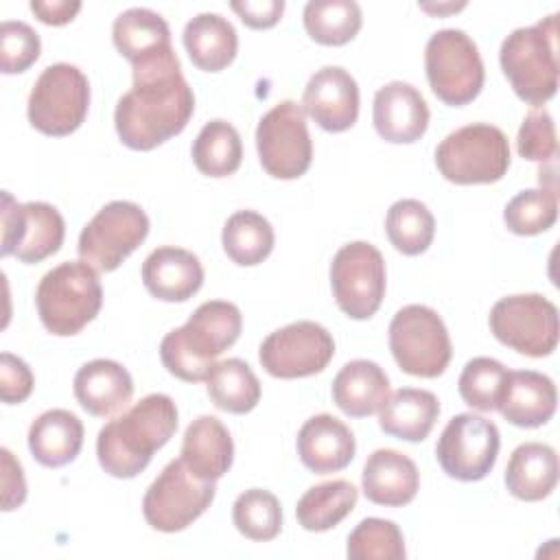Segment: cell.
Returning a JSON list of instances; mask_svg holds the SVG:
<instances>
[{
	"instance_id": "ac0fdd59",
	"label": "cell",
	"mask_w": 560,
	"mask_h": 560,
	"mask_svg": "<svg viewBox=\"0 0 560 560\" xmlns=\"http://www.w3.org/2000/svg\"><path fill=\"white\" fill-rule=\"evenodd\" d=\"M302 109L330 133L350 129L359 116V85L354 77L341 66L319 68L304 88Z\"/></svg>"
},
{
	"instance_id": "44dd1931",
	"label": "cell",
	"mask_w": 560,
	"mask_h": 560,
	"mask_svg": "<svg viewBox=\"0 0 560 560\" xmlns=\"http://www.w3.org/2000/svg\"><path fill=\"white\" fill-rule=\"evenodd\" d=\"M354 435L346 422L330 413L308 418L298 431L300 462L315 475L343 470L354 457Z\"/></svg>"
},
{
	"instance_id": "484cf974",
	"label": "cell",
	"mask_w": 560,
	"mask_h": 560,
	"mask_svg": "<svg viewBox=\"0 0 560 560\" xmlns=\"http://www.w3.org/2000/svg\"><path fill=\"white\" fill-rule=\"evenodd\" d=\"M389 398L385 370L368 359L348 361L332 378V400L350 418L376 413Z\"/></svg>"
},
{
	"instance_id": "30bf717a",
	"label": "cell",
	"mask_w": 560,
	"mask_h": 560,
	"mask_svg": "<svg viewBox=\"0 0 560 560\" xmlns=\"http://www.w3.org/2000/svg\"><path fill=\"white\" fill-rule=\"evenodd\" d=\"M214 492V481L199 479L182 459H171L144 492V521L158 532H182L210 508Z\"/></svg>"
},
{
	"instance_id": "603a6c76",
	"label": "cell",
	"mask_w": 560,
	"mask_h": 560,
	"mask_svg": "<svg viewBox=\"0 0 560 560\" xmlns=\"http://www.w3.org/2000/svg\"><path fill=\"white\" fill-rule=\"evenodd\" d=\"M133 396L131 374L112 359H94L83 363L74 374V398L96 418L122 411Z\"/></svg>"
},
{
	"instance_id": "9a60e30c",
	"label": "cell",
	"mask_w": 560,
	"mask_h": 560,
	"mask_svg": "<svg viewBox=\"0 0 560 560\" xmlns=\"http://www.w3.org/2000/svg\"><path fill=\"white\" fill-rule=\"evenodd\" d=\"M501 435L494 422L477 413L453 416L435 444L442 470L457 481H479L497 464Z\"/></svg>"
},
{
	"instance_id": "4316f807",
	"label": "cell",
	"mask_w": 560,
	"mask_h": 560,
	"mask_svg": "<svg viewBox=\"0 0 560 560\" xmlns=\"http://www.w3.org/2000/svg\"><path fill=\"white\" fill-rule=\"evenodd\" d=\"M112 39L118 52L129 59L131 66L151 61L173 50L166 20L144 7H131L122 11L114 20Z\"/></svg>"
},
{
	"instance_id": "7bdbcfd3",
	"label": "cell",
	"mask_w": 560,
	"mask_h": 560,
	"mask_svg": "<svg viewBox=\"0 0 560 560\" xmlns=\"http://www.w3.org/2000/svg\"><path fill=\"white\" fill-rule=\"evenodd\" d=\"M516 151L521 158L532 162H551L556 158V125L545 107H534L523 118L516 136Z\"/></svg>"
},
{
	"instance_id": "b9f144b4",
	"label": "cell",
	"mask_w": 560,
	"mask_h": 560,
	"mask_svg": "<svg viewBox=\"0 0 560 560\" xmlns=\"http://www.w3.org/2000/svg\"><path fill=\"white\" fill-rule=\"evenodd\" d=\"M42 50L39 35L33 26L20 20H4L0 24V68L4 74L28 70Z\"/></svg>"
},
{
	"instance_id": "1f68e13d",
	"label": "cell",
	"mask_w": 560,
	"mask_h": 560,
	"mask_svg": "<svg viewBox=\"0 0 560 560\" xmlns=\"http://www.w3.org/2000/svg\"><path fill=\"white\" fill-rule=\"evenodd\" d=\"M359 492L346 479H332L308 488L295 508L298 523L306 532H326L337 527L357 505Z\"/></svg>"
},
{
	"instance_id": "2e32d148",
	"label": "cell",
	"mask_w": 560,
	"mask_h": 560,
	"mask_svg": "<svg viewBox=\"0 0 560 560\" xmlns=\"http://www.w3.org/2000/svg\"><path fill=\"white\" fill-rule=\"evenodd\" d=\"M66 223L59 210L46 201L18 203L9 190L2 192V256H15L33 265L59 252Z\"/></svg>"
},
{
	"instance_id": "d6a6232c",
	"label": "cell",
	"mask_w": 560,
	"mask_h": 560,
	"mask_svg": "<svg viewBox=\"0 0 560 560\" xmlns=\"http://www.w3.org/2000/svg\"><path fill=\"white\" fill-rule=\"evenodd\" d=\"M273 228L271 223L254 210H238L228 217L221 243L228 258L241 267H254L262 262L273 249Z\"/></svg>"
},
{
	"instance_id": "e0dca14e",
	"label": "cell",
	"mask_w": 560,
	"mask_h": 560,
	"mask_svg": "<svg viewBox=\"0 0 560 560\" xmlns=\"http://www.w3.org/2000/svg\"><path fill=\"white\" fill-rule=\"evenodd\" d=\"M335 354L332 335L317 322H293L269 332L258 361L276 378H304L322 372Z\"/></svg>"
},
{
	"instance_id": "d590c367",
	"label": "cell",
	"mask_w": 560,
	"mask_h": 560,
	"mask_svg": "<svg viewBox=\"0 0 560 560\" xmlns=\"http://www.w3.org/2000/svg\"><path fill=\"white\" fill-rule=\"evenodd\" d=\"M304 28L317 44L343 46L361 28L363 15L354 0H311L302 13Z\"/></svg>"
},
{
	"instance_id": "ba28073f",
	"label": "cell",
	"mask_w": 560,
	"mask_h": 560,
	"mask_svg": "<svg viewBox=\"0 0 560 560\" xmlns=\"http://www.w3.org/2000/svg\"><path fill=\"white\" fill-rule=\"evenodd\" d=\"M389 350L398 368L411 376H440L453 354L442 317L424 304H407L389 322Z\"/></svg>"
},
{
	"instance_id": "8fae6325",
	"label": "cell",
	"mask_w": 560,
	"mask_h": 560,
	"mask_svg": "<svg viewBox=\"0 0 560 560\" xmlns=\"http://www.w3.org/2000/svg\"><path fill=\"white\" fill-rule=\"evenodd\" d=\"M149 234V217L133 201H109L79 234V256L96 271H114Z\"/></svg>"
},
{
	"instance_id": "ee69618b",
	"label": "cell",
	"mask_w": 560,
	"mask_h": 560,
	"mask_svg": "<svg viewBox=\"0 0 560 560\" xmlns=\"http://www.w3.org/2000/svg\"><path fill=\"white\" fill-rule=\"evenodd\" d=\"M35 378L31 368L15 354H0V398L7 405H20L33 392Z\"/></svg>"
},
{
	"instance_id": "836d02e7",
	"label": "cell",
	"mask_w": 560,
	"mask_h": 560,
	"mask_svg": "<svg viewBox=\"0 0 560 560\" xmlns=\"http://www.w3.org/2000/svg\"><path fill=\"white\" fill-rule=\"evenodd\" d=\"M243 142L234 125L214 118L201 127L192 142V162L208 177H228L238 171Z\"/></svg>"
},
{
	"instance_id": "d4e9b609",
	"label": "cell",
	"mask_w": 560,
	"mask_h": 560,
	"mask_svg": "<svg viewBox=\"0 0 560 560\" xmlns=\"http://www.w3.org/2000/svg\"><path fill=\"white\" fill-rule=\"evenodd\" d=\"M179 455L195 477L217 481L232 466L234 442L228 427L219 418L199 416L188 424Z\"/></svg>"
},
{
	"instance_id": "d6986e66",
	"label": "cell",
	"mask_w": 560,
	"mask_h": 560,
	"mask_svg": "<svg viewBox=\"0 0 560 560\" xmlns=\"http://www.w3.org/2000/svg\"><path fill=\"white\" fill-rule=\"evenodd\" d=\"M372 120L383 140L409 144L424 136L429 127V105L411 83L392 81L376 90Z\"/></svg>"
},
{
	"instance_id": "f6af8a7d",
	"label": "cell",
	"mask_w": 560,
	"mask_h": 560,
	"mask_svg": "<svg viewBox=\"0 0 560 560\" xmlns=\"http://www.w3.org/2000/svg\"><path fill=\"white\" fill-rule=\"evenodd\" d=\"M2 455V510L11 512L26 499V479L20 462L9 448H0Z\"/></svg>"
},
{
	"instance_id": "83f0119b",
	"label": "cell",
	"mask_w": 560,
	"mask_h": 560,
	"mask_svg": "<svg viewBox=\"0 0 560 560\" xmlns=\"http://www.w3.org/2000/svg\"><path fill=\"white\" fill-rule=\"evenodd\" d=\"M558 483V455L549 444L516 446L505 466V488L521 501H542Z\"/></svg>"
},
{
	"instance_id": "8d00e7d4",
	"label": "cell",
	"mask_w": 560,
	"mask_h": 560,
	"mask_svg": "<svg viewBox=\"0 0 560 560\" xmlns=\"http://www.w3.org/2000/svg\"><path fill=\"white\" fill-rule=\"evenodd\" d=\"M385 232L389 243L405 256H418L429 249L435 234V219L431 210L418 199H398L389 206L385 217Z\"/></svg>"
},
{
	"instance_id": "7402d4cb",
	"label": "cell",
	"mask_w": 560,
	"mask_h": 560,
	"mask_svg": "<svg viewBox=\"0 0 560 560\" xmlns=\"http://www.w3.org/2000/svg\"><path fill=\"white\" fill-rule=\"evenodd\" d=\"M142 282L162 302H186L201 289L203 267L192 252L164 245L144 258Z\"/></svg>"
},
{
	"instance_id": "5bb4252c",
	"label": "cell",
	"mask_w": 560,
	"mask_h": 560,
	"mask_svg": "<svg viewBox=\"0 0 560 560\" xmlns=\"http://www.w3.org/2000/svg\"><path fill=\"white\" fill-rule=\"evenodd\" d=\"M330 287L350 319H370L385 295L383 254L365 241L343 245L330 262Z\"/></svg>"
},
{
	"instance_id": "c3c4849f",
	"label": "cell",
	"mask_w": 560,
	"mask_h": 560,
	"mask_svg": "<svg viewBox=\"0 0 560 560\" xmlns=\"http://www.w3.org/2000/svg\"><path fill=\"white\" fill-rule=\"evenodd\" d=\"M462 7H464V2H462V4H448V7H429V4H422L424 11H438V13H440V11H446V9L457 11V9H462Z\"/></svg>"
},
{
	"instance_id": "5b68a950",
	"label": "cell",
	"mask_w": 560,
	"mask_h": 560,
	"mask_svg": "<svg viewBox=\"0 0 560 560\" xmlns=\"http://www.w3.org/2000/svg\"><path fill=\"white\" fill-rule=\"evenodd\" d=\"M37 315L44 328L57 337L83 330L101 311L103 287L96 269L83 260H68L50 271L35 291Z\"/></svg>"
},
{
	"instance_id": "8992f818",
	"label": "cell",
	"mask_w": 560,
	"mask_h": 560,
	"mask_svg": "<svg viewBox=\"0 0 560 560\" xmlns=\"http://www.w3.org/2000/svg\"><path fill=\"white\" fill-rule=\"evenodd\" d=\"M435 166L453 184H492L510 168L505 133L488 122H470L451 131L435 147Z\"/></svg>"
},
{
	"instance_id": "7dc6e473",
	"label": "cell",
	"mask_w": 560,
	"mask_h": 560,
	"mask_svg": "<svg viewBox=\"0 0 560 560\" xmlns=\"http://www.w3.org/2000/svg\"><path fill=\"white\" fill-rule=\"evenodd\" d=\"M31 11H33L44 24L61 26V24H68V22L81 11V2H68V0L44 2V0H33V2H31Z\"/></svg>"
},
{
	"instance_id": "ab89813d",
	"label": "cell",
	"mask_w": 560,
	"mask_h": 560,
	"mask_svg": "<svg viewBox=\"0 0 560 560\" xmlns=\"http://www.w3.org/2000/svg\"><path fill=\"white\" fill-rule=\"evenodd\" d=\"M346 556L350 560H402L405 538L400 527L387 518H363L346 542Z\"/></svg>"
},
{
	"instance_id": "f1b7e54d",
	"label": "cell",
	"mask_w": 560,
	"mask_h": 560,
	"mask_svg": "<svg viewBox=\"0 0 560 560\" xmlns=\"http://www.w3.org/2000/svg\"><path fill=\"white\" fill-rule=\"evenodd\" d=\"M440 416V400L429 389L400 387L378 409V427L392 438L422 442Z\"/></svg>"
},
{
	"instance_id": "f546056e",
	"label": "cell",
	"mask_w": 560,
	"mask_h": 560,
	"mask_svg": "<svg viewBox=\"0 0 560 560\" xmlns=\"http://www.w3.org/2000/svg\"><path fill=\"white\" fill-rule=\"evenodd\" d=\"M83 446V424L68 409H48L28 429V451L46 468L70 464Z\"/></svg>"
},
{
	"instance_id": "e575fe53",
	"label": "cell",
	"mask_w": 560,
	"mask_h": 560,
	"mask_svg": "<svg viewBox=\"0 0 560 560\" xmlns=\"http://www.w3.org/2000/svg\"><path fill=\"white\" fill-rule=\"evenodd\" d=\"M208 396L221 411L247 413L260 400V381L243 359H225L214 363L206 378Z\"/></svg>"
},
{
	"instance_id": "52a82bcc",
	"label": "cell",
	"mask_w": 560,
	"mask_h": 560,
	"mask_svg": "<svg viewBox=\"0 0 560 560\" xmlns=\"http://www.w3.org/2000/svg\"><path fill=\"white\" fill-rule=\"evenodd\" d=\"M424 70L433 94L453 107L477 98L486 79L477 44L459 28H442L429 37Z\"/></svg>"
},
{
	"instance_id": "7a4b0ae2",
	"label": "cell",
	"mask_w": 560,
	"mask_h": 560,
	"mask_svg": "<svg viewBox=\"0 0 560 560\" xmlns=\"http://www.w3.org/2000/svg\"><path fill=\"white\" fill-rule=\"evenodd\" d=\"M177 429V407L166 394H149L109 420L96 438L101 468L118 479L140 475Z\"/></svg>"
},
{
	"instance_id": "6da1fadb",
	"label": "cell",
	"mask_w": 560,
	"mask_h": 560,
	"mask_svg": "<svg viewBox=\"0 0 560 560\" xmlns=\"http://www.w3.org/2000/svg\"><path fill=\"white\" fill-rule=\"evenodd\" d=\"M195 112V94L186 83L175 50L133 66V85L114 109L120 142L133 151H151L184 131Z\"/></svg>"
},
{
	"instance_id": "ffe728a7",
	"label": "cell",
	"mask_w": 560,
	"mask_h": 560,
	"mask_svg": "<svg viewBox=\"0 0 560 560\" xmlns=\"http://www.w3.org/2000/svg\"><path fill=\"white\" fill-rule=\"evenodd\" d=\"M558 392L547 374L534 370H508L497 409L514 427L536 429L551 420Z\"/></svg>"
},
{
	"instance_id": "60d3db41",
	"label": "cell",
	"mask_w": 560,
	"mask_h": 560,
	"mask_svg": "<svg viewBox=\"0 0 560 560\" xmlns=\"http://www.w3.org/2000/svg\"><path fill=\"white\" fill-rule=\"evenodd\" d=\"M505 365L490 357L470 359L457 381V389L462 400L479 411L497 409V400L505 381Z\"/></svg>"
},
{
	"instance_id": "7c38bea8",
	"label": "cell",
	"mask_w": 560,
	"mask_h": 560,
	"mask_svg": "<svg viewBox=\"0 0 560 560\" xmlns=\"http://www.w3.org/2000/svg\"><path fill=\"white\" fill-rule=\"evenodd\" d=\"M488 324L497 341L527 357H547L558 346V308L540 293L501 298Z\"/></svg>"
},
{
	"instance_id": "74e56055",
	"label": "cell",
	"mask_w": 560,
	"mask_h": 560,
	"mask_svg": "<svg viewBox=\"0 0 560 560\" xmlns=\"http://www.w3.org/2000/svg\"><path fill=\"white\" fill-rule=\"evenodd\" d=\"M232 521L249 540H273L282 529L280 501L269 490L249 488L236 497Z\"/></svg>"
},
{
	"instance_id": "3957f363",
	"label": "cell",
	"mask_w": 560,
	"mask_h": 560,
	"mask_svg": "<svg viewBox=\"0 0 560 560\" xmlns=\"http://www.w3.org/2000/svg\"><path fill=\"white\" fill-rule=\"evenodd\" d=\"M241 328L243 317L236 304L208 300L197 306L184 326L164 335L160 343V359L179 381H206L217 357L236 343Z\"/></svg>"
},
{
	"instance_id": "9c48e42d",
	"label": "cell",
	"mask_w": 560,
	"mask_h": 560,
	"mask_svg": "<svg viewBox=\"0 0 560 560\" xmlns=\"http://www.w3.org/2000/svg\"><path fill=\"white\" fill-rule=\"evenodd\" d=\"M90 107V81L72 63L42 70L28 94V122L46 136H68L81 127Z\"/></svg>"
},
{
	"instance_id": "f35d334b",
	"label": "cell",
	"mask_w": 560,
	"mask_h": 560,
	"mask_svg": "<svg viewBox=\"0 0 560 560\" xmlns=\"http://www.w3.org/2000/svg\"><path fill=\"white\" fill-rule=\"evenodd\" d=\"M556 219L558 195L547 186L521 190L508 201L503 210V221L508 230L518 236H534L547 232L556 223Z\"/></svg>"
},
{
	"instance_id": "277c9868",
	"label": "cell",
	"mask_w": 560,
	"mask_h": 560,
	"mask_svg": "<svg viewBox=\"0 0 560 560\" xmlns=\"http://www.w3.org/2000/svg\"><path fill=\"white\" fill-rule=\"evenodd\" d=\"M499 61L521 101L545 105L558 90V15L514 28L501 44Z\"/></svg>"
},
{
	"instance_id": "4dcf8cb0",
	"label": "cell",
	"mask_w": 560,
	"mask_h": 560,
	"mask_svg": "<svg viewBox=\"0 0 560 560\" xmlns=\"http://www.w3.org/2000/svg\"><path fill=\"white\" fill-rule=\"evenodd\" d=\"M182 37L190 61L206 72L228 68L238 50L236 28L219 13H199L190 18Z\"/></svg>"
},
{
	"instance_id": "4fadbf2b",
	"label": "cell",
	"mask_w": 560,
	"mask_h": 560,
	"mask_svg": "<svg viewBox=\"0 0 560 560\" xmlns=\"http://www.w3.org/2000/svg\"><path fill=\"white\" fill-rule=\"evenodd\" d=\"M256 149L262 168L276 179L302 177L313 160L306 114L295 101L273 105L256 127Z\"/></svg>"
},
{
	"instance_id": "cb8c5ba5",
	"label": "cell",
	"mask_w": 560,
	"mask_h": 560,
	"mask_svg": "<svg viewBox=\"0 0 560 560\" xmlns=\"http://www.w3.org/2000/svg\"><path fill=\"white\" fill-rule=\"evenodd\" d=\"M361 486L368 501L385 508H402L413 501L420 486V472L413 459L405 453L378 448L365 459Z\"/></svg>"
},
{
	"instance_id": "bcb514c9",
	"label": "cell",
	"mask_w": 560,
	"mask_h": 560,
	"mask_svg": "<svg viewBox=\"0 0 560 560\" xmlns=\"http://www.w3.org/2000/svg\"><path fill=\"white\" fill-rule=\"evenodd\" d=\"M230 7L249 28H271L273 24H278L284 11L282 0H234L230 2Z\"/></svg>"
}]
</instances>
